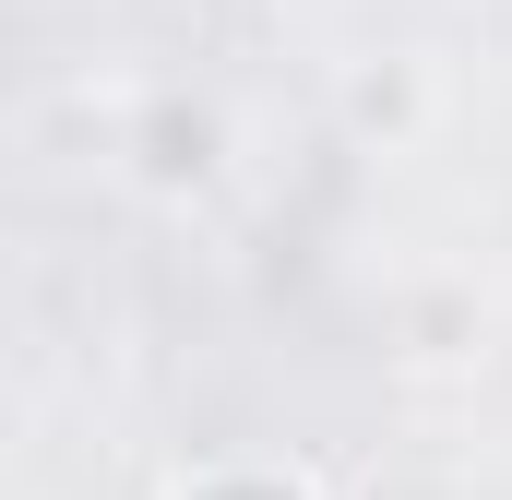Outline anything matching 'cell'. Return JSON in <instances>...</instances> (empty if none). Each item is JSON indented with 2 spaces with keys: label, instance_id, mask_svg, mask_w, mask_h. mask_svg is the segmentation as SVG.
Masks as SVG:
<instances>
[{
  "label": "cell",
  "instance_id": "obj_1",
  "mask_svg": "<svg viewBox=\"0 0 512 500\" xmlns=\"http://www.w3.org/2000/svg\"><path fill=\"white\" fill-rule=\"evenodd\" d=\"M227 155H239V131L227 108L203 96V84H143L120 120V167L131 191H155V203H215L227 191Z\"/></svg>",
  "mask_w": 512,
  "mask_h": 500
},
{
  "label": "cell",
  "instance_id": "obj_4",
  "mask_svg": "<svg viewBox=\"0 0 512 500\" xmlns=\"http://www.w3.org/2000/svg\"><path fill=\"white\" fill-rule=\"evenodd\" d=\"M167 500H334L310 465H203V477H179Z\"/></svg>",
  "mask_w": 512,
  "mask_h": 500
},
{
  "label": "cell",
  "instance_id": "obj_3",
  "mask_svg": "<svg viewBox=\"0 0 512 500\" xmlns=\"http://www.w3.org/2000/svg\"><path fill=\"white\" fill-rule=\"evenodd\" d=\"M489 346V298L477 286H405L393 298V358L405 370H465Z\"/></svg>",
  "mask_w": 512,
  "mask_h": 500
},
{
  "label": "cell",
  "instance_id": "obj_2",
  "mask_svg": "<svg viewBox=\"0 0 512 500\" xmlns=\"http://www.w3.org/2000/svg\"><path fill=\"white\" fill-rule=\"evenodd\" d=\"M429 120H441V84H429L417 48H370V60H346V84H334V131H346L358 155H405Z\"/></svg>",
  "mask_w": 512,
  "mask_h": 500
}]
</instances>
